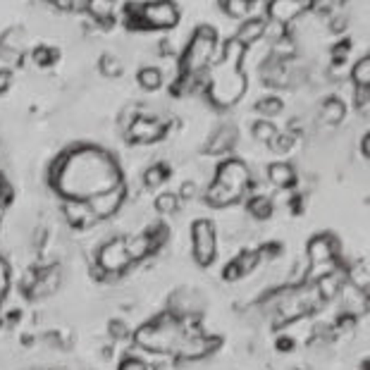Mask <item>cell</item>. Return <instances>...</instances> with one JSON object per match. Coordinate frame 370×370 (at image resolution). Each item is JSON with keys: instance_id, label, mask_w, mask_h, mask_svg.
Wrapping results in <instances>:
<instances>
[{"instance_id": "277c9868", "label": "cell", "mask_w": 370, "mask_h": 370, "mask_svg": "<svg viewBox=\"0 0 370 370\" xmlns=\"http://www.w3.org/2000/svg\"><path fill=\"white\" fill-rule=\"evenodd\" d=\"M246 86H249V79L242 72V67H223V65H218L211 74V84H208V101L215 108H232L242 101Z\"/></svg>"}, {"instance_id": "484cf974", "label": "cell", "mask_w": 370, "mask_h": 370, "mask_svg": "<svg viewBox=\"0 0 370 370\" xmlns=\"http://www.w3.org/2000/svg\"><path fill=\"white\" fill-rule=\"evenodd\" d=\"M275 136H277V127L272 125L270 120H261L253 125V139L261 141V144H270Z\"/></svg>"}, {"instance_id": "83f0119b", "label": "cell", "mask_w": 370, "mask_h": 370, "mask_svg": "<svg viewBox=\"0 0 370 370\" xmlns=\"http://www.w3.org/2000/svg\"><path fill=\"white\" fill-rule=\"evenodd\" d=\"M282 108H284L282 101L275 99V96H270V99H261V101L256 103V110L263 115L265 120H270V118H275V115H280Z\"/></svg>"}, {"instance_id": "d6a6232c", "label": "cell", "mask_w": 370, "mask_h": 370, "mask_svg": "<svg viewBox=\"0 0 370 370\" xmlns=\"http://www.w3.org/2000/svg\"><path fill=\"white\" fill-rule=\"evenodd\" d=\"M268 146H272V151H277V153H289L291 148H294V134L291 132H284V134L277 132V136L270 141Z\"/></svg>"}, {"instance_id": "9c48e42d", "label": "cell", "mask_w": 370, "mask_h": 370, "mask_svg": "<svg viewBox=\"0 0 370 370\" xmlns=\"http://www.w3.org/2000/svg\"><path fill=\"white\" fill-rule=\"evenodd\" d=\"M125 198H127V189H125V184L120 181V184L113 186V189L101 191V194H96V196L86 198V203H89L91 211H94L96 218L106 220V218L115 215V213L120 211L122 203H125Z\"/></svg>"}, {"instance_id": "9a60e30c", "label": "cell", "mask_w": 370, "mask_h": 370, "mask_svg": "<svg viewBox=\"0 0 370 370\" xmlns=\"http://www.w3.org/2000/svg\"><path fill=\"white\" fill-rule=\"evenodd\" d=\"M235 144H237V127L223 125V127H218L215 132L211 134L206 151L211 153V155H223V153L230 151V148L235 146Z\"/></svg>"}, {"instance_id": "1f68e13d", "label": "cell", "mask_w": 370, "mask_h": 370, "mask_svg": "<svg viewBox=\"0 0 370 370\" xmlns=\"http://www.w3.org/2000/svg\"><path fill=\"white\" fill-rule=\"evenodd\" d=\"M101 72L106 74V77H120L122 74V62H120V57H115L113 53H106L101 57Z\"/></svg>"}, {"instance_id": "ac0fdd59", "label": "cell", "mask_w": 370, "mask_h": 370, "mask_svg": "<svg viewBox=\"0 0 370 370\" xmlns=\"http://www.w3.org/2000/svg\"><path fill=\"white\" fill-rule=\"evenodd\" d=\"M125 244H127V253H129V258H132V263L134 261H144L146 256L155 253V246H153L151 237H148L146 232H141V235H136L132 239H125Z\"/></svg>"}, {"instance_id": "7c38bea8", "label": "cell", "mask_w": 370, "mask_h": 370, "mask_svg": "<svg viewBox=\"0 0 370 370\" xmlns=\"http://www.w3.org/2000/svg\"><path fill=\"white\" fill-rule=\"evenodd\" d=\"M62 213H65V218H67V223L72 227H77V230H84V227L96 225V220H99L84 198H65Z\"/></svg>"}, {"instance_id": "ee69618b", "label": "cell", "mask_w": 370, "mask_h": 370, "mask_svg": "<svg viewBox=\"0 0 370 370\" xmlns=\"http://www.w3.org/2000/svg\"><path fill=\"white\" fill-rule=\"evenodd\" d=\"M10 201V191H8V186L5 184H0V206H5Z\"/></svg>"}, {"instance_id": "f1b7e54d", "label": "cell", "mask_w": 370, "mask_h": 370, "mask_svg": "<svg viewBox=\"0 0 370 370\" xmlns=\"http://www.w3.org/2000/svg\"><path fill=\"white\" fill-rule=\"evenodd\" d=\"M167 174H170V170H167L165 165H151V167L146 170V174H144V181H146V186H151V189H155V186L165 184Z\"/></svg>"}, {"instance_id": "8fae6325", "label": "cell", "mask_w": 370, "mask_h": 370, "mask_svg": "<svg viewBox=\"0 0 370 370\" xmlns=\"http://www.w3.org/2000/svg\"><path fill=\"white\" fill-rule=\"evenodd\" d=\"M308 253V268L313 265H327L337 263V256H340V242L332 235H315L306 246Z\"/></svg>"}, {"instance_id": "4316f807", "label": "cell", "mask_w": 370, "mask_h": 370, "mask_svg": "<svg viewBox=\"0 0 370 370\" xmlns=\"http://www.w3.org/2000/svg\"><path fill=\"white\" fill-rule=\"evenodd\" d=\"M177 208H179L177 194H160V196L155 198V211H158L160 215H172V213H177Z\"/></svg>"}, {"instance_id": "5b68a950", "label": "cell", "mask_w": 370, "mask_h": 370, "mask_svg": "<svg viewBox=\"0 0 370 370\" xmlns=\"http://www.w3.org/2000/svg\"><path fill=\"white\" fill-rule=\"evenodd\" d=\"M215 48H218L215 29H213V27H198L196 34L191 36L189 45H186L184 57H181V72L201 74L208 67V65L213 62Z\"/></svg>"}, {"instance_id": "d590c367", "label": "cell", "mask_w": 370, "mask_h": 370, "mask_svg": "<svg viewBox=\"0 0 370 370\" xmlns=\"http://www.w3.org/2000/svg\"><path fill=\"white\" fill-rule=\"evenodd\" d=\"M294 50H296L294 41L287 38L284 34L280 36V41L275 43V57H277V60H282V57H291V55H294Z\"/></svg>"}, {"instance_id": "f35d334b", "label": "cell", "mask_w": 370, "mask_h": 370, "mask_svg": "<svg viewBox=\"0 0 370 370\" xmlns=\"http://www.w3.org/2000/svg\"><path fill=\"white\" fill-rule=\"evenodd\" d=\"M223 275H225V280L227 282H237V280H242V272H239V268H237V263L232 261L230 265H225V270H223Z\"/></svg>"}, {"instance_id": "7402d4cb", "label": "cell", "mask_w": 370, "mask_h": 370, "mask_svg": "<svg viewBox=\"0 0 370 370\" xmlns=\"http://www.w3.org/2000/svg\"><path fill=\"white\" fill-rule=\"evenodd\" d=\"M91 17L99 24H110L115 17V0H86Z\"/></svg>"}, {"instance_id": "74e56055", "label": "cell", "mask_w": 370, "mask_h": 370, "mask_svg": "<svg viewBox=\"0 0 370 370\" xmlns=\"http://www.w3.org/2000/svg\"><path fill=\"white\" fill-rule=\"evenodd\" d=\"M118 370H148V363L144 359H139V356H127V359L120 363Z\"/></svg>"}, {"instance_id": "e575fe53", "label": "cell", "mask_w": 370, "mask_h": 370, "mask_svg": "<svg viewBox=\"0 0 370 370\" xmlns=\"http://www.w3.org/2000/svg\"><path fill=\"white\" fill-rule=\"evenodd\" d=\"M31 60H34L38 67H50V65L57 60V53L53 48H36L34 53H31Z\"/></svg>"}, {"instance_id": "52a82bcc", "label": "cell", "mask_w": 370, "mask_h": 370, "mask_svg": "<svg viewBox=\"0 0 370 370\" xmlns=\"http://www.w3.org/2000/svg\"><path fill=\"white\" fill-rule=\"evenodd\" d=\"M139 12L146 29H172L179 22V12L170 0H148L139 5Z\"/></svg>"}, {"instance_id": "f546056e", "label": "cell", "mask_w": 370, "mask_h": 370, "mask_svg": "<svg viewBox=\"0 0 370 370\" xmlns=\"http://www.w3.org/2000/svg\"><path fill=\"white\" fill-rule=\"evenodd\" d=\"M223 8L230 17H249V10H251V0H223Z\"/></svg>"}, {"instance_id": "2e32d148", "label": "cell", "mask_w": 370, "mask_h": 370, "mask_svg": "<svg viewBox=\"0 0 370 370\" xmlns=\"http://www.w3.org/2000/svg\"><path fill=\"white\" fill-rule=\"evenodd\" d=\"M265 29H268L265 19H258V17L246 19L242 27H239V34L235 38H237L239 43H244L246 48H249V45H253L256 41H261V38L265 36Z\"/></svg>"}, {"instance_id": "b9f144b4", "label": "cell", "mask_w": 370, "mask_h": 370, "mask_svg": "<svg viewBox=\"0 0 370 370\" xmlns=\"http://www.w3.org/2000/svg\"><path fill=\"white\" fill-rule=\"evenodd\" d=\"M10 82H12V74L8 69H0V94H5V91L10 89Z\"/></svg>"}, {"instance_id": "5bb4252c", "label": "cell", "mask_w": 370, "mask_h": 370, "mask_svg": "<svg viewBox=\"0 0 370 370\" xmlns=\"http://www.w3.org/2000/svg\"><path fill=\"white\" fill-rule=\"evenodd\" d=\"M344 280H347V275H344V272H342L340 268H335V270L325 272V275H320V277L315 280L318 296H320L323 301H330V298H335L337 294H342Z\"/></svg>"}, {"instance_id": "7a4b0ae2", "label": "cell", "mask_w": 370, "mask_h": 370, "mask_svg": "<svg viewBox=\"0 0 370 370\" xmlns=\"http://www.w3.org/2000/svg\"><path fill=\"white\" fill-rule=\"evenodd\" d=\"M249 186H251V172L249 167H246V163L244 160L230 158L218 167L215 179H213V184L208 186L206 191V198L211 206L225 208V206L237 203V201L249 191Z\"/></svg>"}, {"instance_id": "603a6c76", "label": "cell", "mask_w": 370, "mask_h": 370, "mask_svg": "<svg viewBox=\"0 0 370 370\" xmlns=\"http://www.w3.org/2000/svg\"><path fill=\"white\" fill-rule=\"evenodd\" d=\"M139 86L144 91H158L160 86H163V72H160L158 67H144L139 72Z\"/></svg>"}, {"instance_id": "6da1fadb", "label": "cell", "mask_w": 370, "mask_h": 370, "mask_svg": "<svg viewBox=\"0 0 370 370\" xmlns=\"http://www.w3.org/2000/svg\"><path fill=\"white\" fill-rule=\"evenodd\" d=\"M57 194L62 198H91L101 191H108L122 181L120 167L115 158L103 148L82 146L69 153H62L50 170Z\"/></svg>"}, {"instance_id": "4fadbf2b", "label": "cell", "mask_w": 370, "mask_h": 370, "mask_svg": "<svg viewBox=\"0 0 370 370\" xmlns=\"http://www.w3.org/2000/svg\"><path fill=\"white\" fill-rule=\"evenodd\" d=\"M303 10H306V5H303L301 0H270L268 3L270 19L275 24H282V27L296 22V19L301 17Z\"/></svg>"}, {"instance_id": "8d00e7d4", "label": "cell", "mask_w": 370, "mask_h": 370, "mask_svg": "<svg viewBox=\"0 0 370 370\" xmlns=\"http://www.w3.org/2000/svg\"><path fill=\"white\" fill-rule=\"evenodd\" d=\"M356 106L361 108V113L368 115V108H370V86H356Z\"/></svg>"}, {"instance_id": "44dd1931", "label": "cell", "mask_w": 370, "mask_h": 370, "mask_svg": "<svg viewBox=\"0 0 370 370\" xmlns=\"http://www.w3.org/2000/svg\"><path fill=\"white\" fill-rule=\"evenodd\" d=\"M244 57H246V45L239 43L237 38H230L223 48V60H220V65H223V67H242Z\"/></svg>"}, {"instance_id": "8992f818", "label": "cell", "mask_w": 370, "mask_h": 370, "mask_svg": "<svg viewBox=\"0 0 370 370\" xmlns=\"http://www.w3.org/2000/svg\"><path fill=\"white\" fill-rule=\"evenodd\" d=\"M191 249L198 265H211L215 261L218 237H215V225L211 220H196L191 225Z\"/></svg>"}, {"instance_id": "4dcf8cb0", "label": "cell", "mask_w": 370, "mask_h": 370, "mask_svg": "<svg viewBox=\"0 0 370 370\" xmlns=\"http://www.w3.org/2000/svg\"><path fill=\"white\" fill-rule=\"evenodd\" d=\"M235 263H237V268L242 275H249V272L261 263V256H258V251H244L242 256L235 258Z\"/></svg>"}, {"instance_id": "7bdbcfd3", "label": "cell", "mask_w": 370, "mask_h": 370, "mask_svg": "<svg viewBox=\"0 0 370 370\" xmlns=\"http://www.w3.org/2000/svg\"><path fill=\"white\" fill-rule=\"evenodd\" d=\"M361 153H363V158H370V134L366 132L363 134V139H361Z\"/></svg>"}, {"instance_id": "ba28073f", "label": "cell", "mask_w": 370, "mask_h": 370, "mask_svg": "<svg viewBox=\"0 0 370 370\" xmlns=\"http://www.w3.org/2000/svg\"><path fill=\"white\" fill-rule=\"evenodd\" d=\"M96 265H99L106 275H120V272H125L129 265H132L125 239H110V242L103 244L99 249Z\"/></svg>"}, {"instance_id": "cb8c5ba5", "label": "cell", "mask_w": 370, "mask_h": 370, "mask_svg": "<svg viewBox=\"0 0 370 370\" xmlns=\"http://www.w3.org/2000/svg\"><path fill=\"white\" fill-rule=\"evenodd\" d=\"M249 213L256 220H268L272 215V198L268 196H253L249 201Z\"/></svg>"}, {"instance_id": "30bf717a", "label": "cell", "mask_w": 370, "mask_h": 370, "mask_svg": "<svg viewBox=\"0 0 370 370\" xmlns=\"http://www.w3.org/2000/svg\"><path fill=\"white\" fill-rule=\"evenodd\" d=\"M129 141L134 144H153V141H160L165 136V125L155 118H146V115H139L127 125Z\"/></svg>"}, {"instance_id": "ab89813d", "label": "cell", "mask_w": 370, "mask_h": 370, "mask_svg": "<svg viewBox=\"0 0 370 370\" xmlns=\"http://www.w3.org/2000/svg\"><path fill=\"white\" fill-rule=\"evenodd\" d=\"M110 335H113L115 340H122V337L129 335V330L122 320H115V323H110Z\"/></svg>"}, {"instance_id": "e0dca14e", "label": "cell", "mask_w": 370, "mask_h": 370, "mask_svg": "<svg viewBox=\"0 0 370 370\" xmlns=\"http://www.w3.org/2000/svg\"><path fill=\"white\" fill-rule=\"evenodd\" d=\"M268 179L277 189H291L296 184V172L289 163H272L268 167Z\"/></svg>"}, {"instance_id": "836d02e7", "label": "cell", "mask_w": 370, "mask_h": 370, "mask_svg": "<svg viewBox=\"0 0 370 370\" xmlns=\"http://www.w3.org/2000/svg\"><path fill=\"white\" fill-rule=\"evenodd\" d=\"M10 284H12L10 265H8V261H5L3 256H0V303H3V301H5V296H8Z\"/></svg>"}, {"instance_id": "3957f363", "label": "cell", "mask_w": 370, "mask_h": 370, "mask_svg": "<svg viewBox=\"0 0 370 370\" xmlns=\"http://www.w3.org/2000/svg\"><path fill=\"white\" fill-rule=\"evenodd\" d=\"M184 327L179 315L160 313L153 323H146L134 332V344L151 354H172L184 342Z\"/></svg>"}, {"instance_id": "d6986e66", "label": "cell", "mask_w": 370, "mask_h": 370, "mask_svg": "<svg viewBox=\"0 0 370 370\" xmlns=\"http://www.w3.org/2000/svg\"><path fill=\"white\" fill-rule=\"evenodd\" d=\"M344 118H347V106H344V101H340V99H327L325 103H323L320 120L325 122V125L337 127V125H342Z\"/></svg>"}, {"instance_id": "60d3db41", "label": "cell", "mask_w": 370, "mask_h": 370, "mask_svg": "<svg viewBox=\"0 0 370 370\" xmlns=\"http://www.w3.org/2000/svg\"><path fill=\"white\" fill-rule=\"evenodd\" d=\"M196 196V184H194V181H184V184H181V191H179V198H194Z\"/></svg>"}, {"instance_id": "ffe728a7", "label": "cell", "mask_w": 370, "mask_h": 370, "mask_svg": "<svg viewBox=\"0 0 370 370\" xmlns=\"http://www.w3.org/2000/svg\"><path fill=\"white\" fill-rule=\"evenodd\" d=\"M347 280L352 282V287H356L359 291H363V294L368 296V289H370V270H368V263L366 261H356L352 268H349L347 272Z\"/></svg>"}, {"instance_id": "d4e9b609", "label": "cell", "mask_w": 370, "mask_h": 370, "mask_svg": "<svg viewBox=\"0 0 370 370\" xmlns=\"http://www.w3.org/2000/svg\"><path fill=\"white\" fill-rule=\"evenodd\" d=\"M352 79L356 86H370V55H363L352 69Z\"/></svg>"}]
</instances>
